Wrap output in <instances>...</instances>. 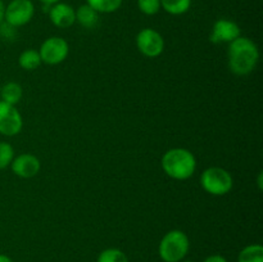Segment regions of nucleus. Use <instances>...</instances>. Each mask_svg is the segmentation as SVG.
I'll return each instance as SVG.
<instances>
[{"label":"nucleus","instance_id":"obj_1","mask_svg":"<svg viewBox=\"0 0 263 262\" xmlns=\"http://www.w3.org/2000/svg\"><path fill=\"white\" fill-rule=\"evenodd\" d=\"M259 59V50L253 40L239 36L229 44L228 64L236 76H247L256 69Z\"/></svg>","mask_w":263,"mask_h":262},{"label":"nucleus","instance_id":"obj_2","mask_svg":"<svg viewBox=\"0 0 263 262\" xmlns=\"http://www.w3.org/2000/svg\"><path fill=\"white\" fill-rule=\"evenodd\" d=\"M162 169L164 174L174 180H187L197 170L194 154L185 148H172L162 157Z\"/></svg>","mask_w":263,"mask_h":262},{"label":"nucleus","instance_id":"obj_3","mask_svg":"<svg viewBox=\"0 0 263 262\" xmlns=\"http://www.w3.org/2000/svg\"><path fill=\"white\" fill-rule=\"evenodd\" d=\"M190 241L181 230H171L164 234L158 247V253L164 262H181L186 257Z\"/></svg>","mask_w":263,"mask_h":262},{"label":"nucleus","instance_id":"obj_4","mask_svg":"<svg viewBox=\"0 0 263 262\" xmlns=\"http://www.w3.org/2000/svg\"><path fill=\"white\" fill-rule=\"evenodd\" d=\"M200 185L211 195H225L231 192L234 179L228 170L222 167H208L202 172Z\"/></svg>","mask_w":263,"mask_h":262},{"label":"nucleus","instance_id":"obj_5","mask_svg":"<svg viewBox=\"0 0 263 262\" xmlns=\"http://www.w3.org/2000/svg\"><path fill=\"white\" fill-rule=\"evenodd\" d=\"M35 14V5L31 0H10L5 5L4 22L18 28L27 25Z\"/></svg>","mask_w":263,"mask_h":262},{"label":"nucleus","instance_id":"obj_6","mask_svg":"<svg viewBox=\"0 0 263 262\" xmlns=\"http://www.w3.org/2000/svg\"><path fill=\"white\" fill-rule=\"evenodd\" d=\"M68 53V43L64 39L58 38V36H51V38L46 39L41 44L40 50H39L41 62L45 64H50V66H55V64L66 61Z\"/></svg>","mask_w":263,"mask_h":262},{"label":"nucleus","instance_id":"obj_7","mask_svg":"<svg viewBox=\"0 0 263 262\" xmlns=\"http://www.w3.org/2000/svg\"><path fill=\"white\" fill-rule=\"evenodd\" d=\"M136 48L148 58H157L164 50V40L154 28H143L136 35Z\"/></svg>","mask_w":263,"mask_h":262},{"label":"nucleus","instance_id":"obj_8","mask_svg":"<svg viewBox=\"0 0 263 262\" xmlns=\"http://www.w3.org/2000/svg\"><path fill=\"white\" fill-rule=\"evenodd\" d=\"M23 120L15 105L0 100V134L4 136H14L21 133Z\"/></svg>","mask_w":263,"mask_h":262},{"label":"nucleus","instance_id":"obj_9","mask_svg":"<svg viewBox=\"0 0 263 262\" xmlns=\"http://www.w3.org/2000/svg\"><path fill=\"white\" fill-rule=\"evenodd\" d=\"M239 36H241V30L238 23L226 18H221L213 23L210 40L213 44H230Z\"/></svg>","mask_w":263,"mask_h":262},{"label":"nucleus","instance_id":"obj_10","mask_svg":"<svg viewBox=\"0 0 263 262\" xmlns=\"http://www.w3.org/2000/svg\"><path fill=\"white\" fill-rule=\"evenodd\" d=\"M10 169H12L13 174L22 179H31L40 172L41 163L37 157L33 154L22 153L13 158Z\"/></svg>","mask_w":263,"mask_h":262},{"label":"nucleus","instance_id":"obj_11","mask_svg":"<svg viewBox=\"0 0 263 262\" xmlns=\"http://www.w3.org/2000/svg\"><path fill=\"white\" fill-rule=\"evenodd\" d=\"M49 18L58 28H68L76 23V9L67 3L58 2L50 5Z\"/></svg>","mask_w":263,"mask_h":262},{"label":"nucleus","instance_id":"obj_12","mask_svg":"<svg viewBox=\"0 0 263 262\" xmlns=\"http://www.w3.org/2000/svg\"><path fill=\"white\" fill-rule=\"evenodd\" d=\"M76 22L89 30L94 28L99 23V13L89 4H82L76 9Z\"/></svg>","mask_w":263,"mask_h":262},{"label":"nucleus","instance_id":"obj_13","mask_svg":"<svg viewBox=\"0 0 263 262\" xmlns=\"http://www.w3.org/2000/svg\"><path fill=\"white\" fill-rule=\"evenodd\" d=\"M22 95H23L22 86L14 81L7 82L5 85H3L2 90H0V98H2L3 102L12 105L18 104L20 100L22 99Z\"/></svg>","mask_w":263,"mask_h":262},{"label":"nucleus","instance_id":"obj_14","mask_svg":"<svg viewBox=\"0 0 263 262\" xmlns=\"http://www.w3.org/2000/svg\"><path fill=\"white\" fill-rule=\"evenodd\" d=\"M43 63L40 58V54L35 49H26L21 53L18 58V64L25 71H33Z\"/></svg>","mask_w":263,"mask_h":262},{"label":"nucleus","instance_id":"obj_15","mask_svg":"<svg viewBox=\"0 0 263 262\" xmlns=\"http://www.w3.org/2000/svg\"><path fill=\"white\" fill-rule=\"evenodd\" d=\"M192 7V0H161V8L172 15L185 14Z\"/></svg>","mask_w":263,"mask_h":262},{"label":"nucleus","instance_id":"obj_16","mask_svg":"<svg viewBox=\"0 0 263 262\" xmlns=\"http://www.w3.org/2000/svg\"><path fill=\"white\" fill-rule=\"evenodd\" d=\"M238 262H263V247L261 244L244 247L239 253Z\"/></svg>","mask_w":263,"mask_h":262},{"label":"nucleus","instance_id":"obj_17","mask_svg":"<svg viewBox=\"0 0 263 262\" xmlns=\"http://www.w3.org/2000/svg\"><path fill=\"white\" fill-rule=\"evenodd\" d=\"M122 2L123 0H86V4L98 13H113L120 9Z\"/></svg>","mask_w":263,"mask_h":262},{"label":"nucleus","instance_id":"obj_18","mask_svg":"<svg viewBox=\"0 0 263 262\" xmlns=\"http://www.w3.org/2000/svg\"><path fill=\"white\" fill-rule=\"evenodd\" d=\"M97 262H128V257L121 249L108 248L100 252Z\"/></svg>","mask_w":263,"mask_h":262},{"label":"nucleus","instance_id":"obj_19","mask_svg":"<svg viewBox=\"0 0 263 262\" xmlns=\"http://www.w3.org/2000/svg\"><path fill=\"white\" fill-rule=\"evenodd\" d=\"M14 158V149L9 143L0 141V171L10 166Z\"/></svg>","mask_w":263,"mask_h":262},{"label":"nucleus","instance_id":"obj_20","mask_svg":"<svg viewBox=\"0 0 263 262\" xmlns=\"http://www.w3.org/2000/svg\"><path fill=\"white\" fill-rule=\"evenodd\" d=\"M138 8L143 14L156 15L161 10V0H138Z\"/></svg>","mask_w":263,"mask_h":262},{"label":"nucleus","instance_id":"obj_21","mask_svg":"<svg viewBox=\"0 0 263 262\" xmlns=\"http://www.w3.org/2000/svg\"><path fill=\"white\" fill-rule=\"evenodd\" d=\"M203 262H228V259L221 254H212V256H208Z\"/></svg>","mask_w":263,"mask_h":262},{"label":"nucleus","instance_id":"obj_22","mask_svg":"<svg viewBox=\"0 0 263 262\" xmlns=\"http://www.w3.org/2000/svg\"><path fill=\"white\" fill-rule=\"evenodd\" d=\"M4 10H5V4L3 0H0V23L4 21Z\"/></svg>","mask_w":263,"mask_h":262},{"label":"nucleus","instance_id":"obj_23","mask_svg":"<svg viewBox=\"0 0 263 262\" xmlns=\"http://www.w3.org/2000/svg\"><path fill=\"white\" fill-rule=\"evenodd\" d=\"M39 2H41V3H43L44 5H48V7H50V5L55 4V3L61 2V0H39Z\"/></svg>","mask_w":263,"mask_h":262},{"label":"nucleus","instance_id":"obj_24","mask_svg":"<svg viewBox=\"0 0 263 262\" xmlns=\"http://www.w3.org/2000/svg\"><path fill=\"white\" fill-rule=\"evenodd\" d=\"M0 262H13V259L7 254H0Z\"/></svg>","mask_w":263,"mask_h":262},{"label":"nucleus","instance_id":"obj_25","mask_svg":"<svg viewBox=\"0 0 263 262\" xmlns=\"http://www.w3.org/2000/svg\"><path fill=\"white\" fill-rule=\"evenodd\" d=\"M182 262H193V261H189V259H186V261H182Z\"/></svg>","mask_w":263,"mask_h":262}]
</instances>
